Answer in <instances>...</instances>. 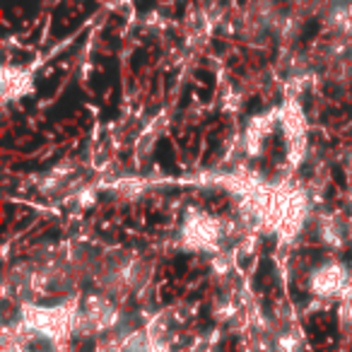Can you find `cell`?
<instances>
[{
	"instance_id": "4",
	"label": "cell",
	"mask_w": 352,
	"mask_h": 352,
	"mask_svg": "<svg viewBox=\"0 0 352 352\" xmlns=\"http://www.w3.org/2000/svg\"><path fill=\"white\" fill-rule=\"evenodd\" d=\"M118 321H121V316H118V309L111 299L102 297V294H89V297L80 304L75 333H82V336L109 333L118 326Z\"/></svg>"
},
{
	"instance_id": "6",
	"label": "cell",
	"mask_w": 352,
	"mask_h": 352,
	"mask_svg": "<svg viewBox=\"0 0 352 352\" xmlns=\"http://www.w3.org/2000/svg\"><path fill=\"white\" fill-rule=\"evenodd\" d=\"M278 123V113L273 111H265V113H258L249 121L246 126L244 135H241V147L249 157H261L265 150V140H268L270 131L273 126Z\"/></svg>"
},
{
	"instance_id": "8",
	"label": "cell",
	"mask_w": 352,
	"mask_h": 352,
	"mask_svg": "<svg viewBox=\"0 0 352 352\" xmlns=\"http://www.w3.org/2000/svg\"><path fill=\"white\" fill-rule=\"evenodd\" d=\"M275 347H278V352H299V347H302V340H299L297 333H280L278 338H275Z\"/></svg>"
},
{
	"instance_id": "1",
	"label": "cell",
	"mask_w": 352,
	"mask_h": 352,
	"mask_svg": "<svg viewBox=\"0 0 352 352\" xmlns=\"http://www.w3.org/2000/svg\"><path fill=\"white\" fill-rule=\"evenodd\" d=\"M78 302L56 304V307H41V304L25 302L20 307V326L27 336L44 338V340H63L65 336L75 333L78 326Z\"/></svg>"
},
{
	"instance_id": "3",
	"label": "cell",
	"mask_w": 352,
	"mask_h": 352,
	"mask_svg": "<svg viewBox=\"0 0 352 352\" xmlns=\"http://www.w3.org/2000/svg\"><path fill=\"white\" fill-rule=\"evenodd\" d=\"M309 292L316 299H350L352 297V270L345 263L326 261L309 273Z\"/></svg>"
},
{
	"instance_id": "9",
	"label": "cell",
	"mask_w": 352,
	"mask_h": 352,
	"mask_svg": "<svg viewBox=\"0 0 352 352\" xmlns=\"http://www.w3.org/2000/svg\"><path fill=\"white\" fill-rule=\"evenodd\" d=\"M340 328H342V331H350L352 333V297L350 299H342V307H340Z\"/></svg>"
},
{
	"instance_id": "7",
	"label": "cell",
	"mask_w": 352,
	"mask_h": 352,
	"mask_svg": "<svg viewBox=\"0 0 352 352\" xmlns=\"http://www.w3.org/2000/svg\"><path fill=\"white\" fill-rule=\"evenodd\" d=\"M34 89V80L27 73L25 68H17V65H6L3 75H0V92H3V102L10 104L17 99L27 97Z\"/></svg>"
},
{
	"instance_id": "10",
	"label": "cell",
	"mask_w": 352,
	"mask_h": 352,
	"mask_svg": "<svg viewBox=\"0 0 352 352\" xmlns=\"http://www.w3.org/2000/svg\"><path fill=\"white\" fill-rule=\"evenodd\" d=\"M150 352H174V350H171V347L166 345V342L155 340V345H152V350H150Z\"/></svg>"
},
{
	"instance_id": "2",
	"label": "cell",
	"mask_w": 352,
	"mask_h": 352,
	"mask_svg": "<svg viewBox=\"0 0 352 352\" xmlns=\"http://www.w3.org/2000/svg\"><path fill=\"white\" fill-rule=\"evenodd\" d=\"M227 236V220L215 217L206 210L186 212L182 227H179V246L196 254H220V244Z\"/></svg>"
},
{
	"instance_id": "5",
	"label": "cell",
	"mask_w": 352,
	"mask_h": 352,
	"mask_svg": "<svg viewBox=\"0 0 352 352\" xmlns=\"http://www.w3.org/2000/svg\"><path fill=\"white\" fill-rule=\"evenodd\" d=\"M278 123L285 133V142H287V162L292 166H299L307 155V118L297 102H285V107L278 113Z\"/></svg>"
}]
</instances>
